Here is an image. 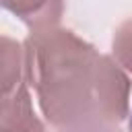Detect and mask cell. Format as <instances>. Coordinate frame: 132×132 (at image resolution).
Wrapping results in <instances>:
<instances>
[{"label":"cell","mask_w":132,"mask_h":132,"mask_svg":"<svg viewBox=\"0 0 132 132\" xmlns=\"http://www.w3.org/2000/svg\"><path fill=\"white\" fill-rule=\"evenodd\" d=\"M25 80L37 93L45 120L58 132L103 124L95 109L97 52L76 33L60 27L31 31L25 41Z\"/></svg>","instance_id":"obj_1"},{"label":"cell","mask_w":132,"mask_h":132,"mask_svg":"<svg viewBox=\"0 0 132 132\" xmlns=\"http://www.w3.org/2000/svg\"><path fill=\"white\" fill-rule=\"evenodd\" d=\"M0 6L19 16L31 31L58 27L64 0H0Z\"/></svg>","instance_id":"obj_4"},{"label":"cell","mask_w":132,"mask_h":132,"mask_svg":"<svg viewBox=\"0 0 132 132\" xmlns=\"http://www.w3.org/2000/svg\"><path fill=\"white\" fill-rule=\"evenodd\" d=\"M0 132H45L43 122L33 111L27 82L0 97Z\"/></svg>","instance_id":"obj_3"},{"label":"cell","mask_w":132,"mask_h":132,"mask_svg":"<svg viewBox=\"0 0 132 132\" xmlns=\"http://www.w3.org/2000/svg\"><path fill=\"white\" fill-rule=\"evenodd\" d=\"M128 128H130V132H132V116H130V122H128Z\"/></svg>","instance_id":"obj_7"},{"label":"cell","mask_w":132,"mask_h":132,"mask_svg":"<svg viewBox=\"0 0 132 132\" xmlns=\"http://www.w3.org/2000/svg\"><path fill=\"white\" fill-rule=\"evenodd\" d=\"M25 43L21 45L16 39L0 33V97L16 91L25 80Z\"/></svg>","instance_id":"obj_5"},{"label":"cell","mask_w":132,"mask_h":132,"mask_svg":"<svg viewBox=\"0 0 132 132\" xmlns=\"http://www.w3.org/2000/svg\"><path fill=\"white\" fill-rule=\"evenodd\" d=\"M111 52L116 62L132 74V19L120 23L111 39Z\"/></svg>","instance_id":"obj_6"},{"label":"cell","mask_w":132,"mask_h":132,"mask_svg":"<svg viewBox=\"0 0 132 132\" xmlns=\"http://www.w3.org/2000/svg\"><path fill=\"white\" fill-rule=\"evenodd\" d=\"M130 78L109 56L99 54L95 66V109L103 124L118 126L128 116Z\"/></svg>","instance_id":"obj_2"}]
</instances>
